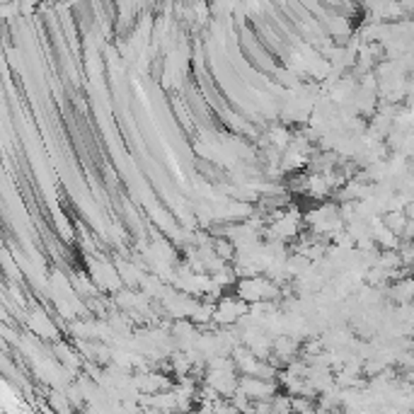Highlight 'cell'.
Instances as JSON below:
<instances>
[{
	"mask_svg": "<svg viewBox=\"0 0 414 414\" xmlns=\"http://www.w3.org/2000/svg\"><path fill=\"white\" fill-rule=\"evenodd\" d=\"M390 293L397 303H410L414 298V279H400L395 286H392Z\"/></svg>",
	"mask_w": 414,
	"mask_h": 414,
	"instance_id": "6da1fadb",
	"label": "cell"
}]
</instances>
